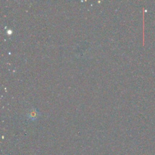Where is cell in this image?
<instances>
[{
  "instance_id": "1",
  "label": "cell",
  "mask_w": 155,
  "mask_h": 155,
  "mask_svg": "<svg viewBox=\"0 0 155 155\" xmlns=\"http://www.w3.org/2000/svg\"><path fill=\"white\" fill-rule=\"evenodd\" d=\"M40 115L39 111L35 108H31L27 114V117L28 119L35 120L37 119Z\"/></svg>"
}]
</instances>
